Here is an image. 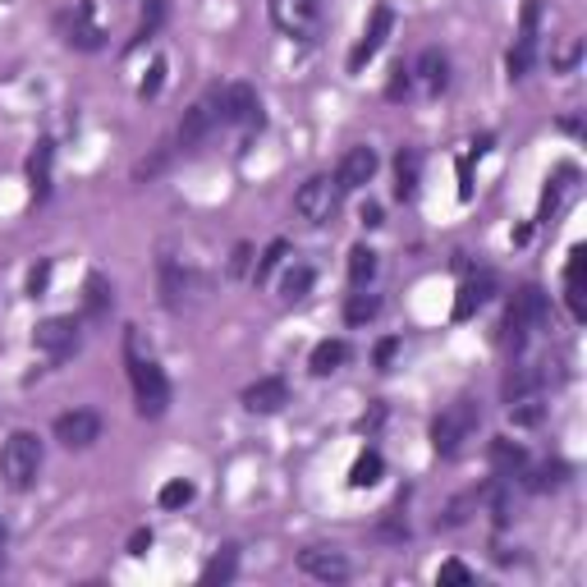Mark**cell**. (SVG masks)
I'll list each match as a JSON object with an SVG mask.
<instances>
[{
	"label": "cell",
	"mask_w": 587,
	"mask_h": 587,
	"mask_svg": "<svg viewBox=\"0 0 587 587\" xmlns=\"http://www.w3.org/2000/svg\"><path fill=\"white\" fill-rule=\"evenodd\" d=\"M129 381H134V400L142 418H161L170 409V381L151 358L138 354V335L129 331Z\"/></svg>",
	"instance_id": "6da1fadb"
},
{
	"label": "cell",
	"mask_w": 587,
	"mask_h": 587,
	"mask_svg": "<svg viewBox=\"0 0 587 587\" xmlns=\"http://www.w3.org/2000/svg\"><path fill=\"white\" fill-rule=\"evenodd\" d=\"M42 473V441L32 432H14L5 445H0V478H5L14 491H28Z\"/></svg>",
	"instance_id": "7a4b0ae2"
},
{
	"label": "cell",
	"mask_w": 587,
	"mask_h": 587,
	"mask_svg": "<svg viewBox=\"0 0 587 587\" xmlns=\"http://www.w3.org/2000/svg\"><path fill=\"white\" fill-rule=\"evenodd\" d=\"M546 317H551V303H546V294L537 285H523L514 298H510V312H505V340H510L514 349L546 326Z\"/></svg>",
	"instance_id": "3957f363"
},
{
	"label": "cell",
	"mask_w": 587,
	"mask_h": 587,
	"mask_svg": "<svg viewBox=\"0 0 587 587\" xmlns=\"http://www.w3.org/2000/svg\"><path fill=\"white\" fill-rule=\"evenodd\" d=\"M478 422H482V409L473 400H454L436 422H432V450L436 454H459V445L478 432Z\"/></svg>",
	"instance_id": "277c9868"
},
{
	"label": "cell",
	"mask_w": 587,
	"mask_h": 587,
	"mask_svg": "<svg viewBox=\"0 0 587 587\" xmlns=\"http://www.w3.org/2000/svg\"><path fill=\"white\" fill-rule=\"evenodd\" d=\"M211 101H216V120H225V125L262 129V120H266V115H262V97L248 83H229V88L211 92Z\"/></svg>",
	"instance_id": "5b68a950"
},
{
	"label": "cell",
	"mask_w": 587,
	"mask_h": 587,
	"mask_svg": "<svg viewBox=\"0 0 587 587\" xmlns=\"http://www.w3.org/2000/svg\"><path fill=\"white\" fill-rule=\"evenodd\" d=\"M271 23H276L285 37L312 42L317 28H322V0H271Z\"/></svg>",
	"instance_id": "8992f818"
},
{
	"label": "cell",
	"mask_w": 587,
	"mask_h": 587,
	"mask_svg": "<svg viewBox=\"0 0 587 587\" xmlns=\"http://www.w3.org/2000/svg\"><path fill=\"white\" fill-rule=\"evenodd\" d=\"M340 207V184L331 175H312L298 193H294V211L307 220V225H326Z\"/></svg>",
	"instance_id": "52a82bcc"
},
{
	"label": "cell",
	"mask_w": 587,
	"mask_h": 587,
	"mask_svg": "<svg viewBox=\"0 0 587 587\" xmlns=\"http://www.w3.org/2000/svg\"><path fill=\"white\" fill-rule=\"evenodd\" d=\"M537 19H541V5L537 0H523V14H519V37L510 47V60H505V69H510V78H523L537 60Z\"/></svg>",
	"instance_id": "ba28073f"
},
{
	"label": "cell",
	"mask_w": 587,
	"mask_h": 587,
	"mask_svg": "<svg viewBox=\"0 0 587 587\" xmlns=\"http://www.w3.org/2000/svg\"><path fill=\"white\" fill-rule=\"evenodd\" d=\"M56 441L65 450H88L92 441H101V418L92 409H73L56 418Z\"/></svg>",
	"instance_id": "9c48e42d"
},
{
	"label": "cell",
	"mask_w": 587,
	"mask_h": 587,
	"mask_svg": "<svg viewBox=\"0 0 587 587\" xmlns=\"http://www.w3.org/2000/svg\"><path fill=\"white\" fill-rule=\"evenodd\" d=\"M32 344L42 349L47 358H69L73 349H78V322H73V317H47V322H37Z\"/></svg>",
	"instance_id": "30bf717a"
},
{
	"label": "cell",
	"mask_w": 587,
	"mask_h": 587,
	"mask_svg": "<svg viewBox=\"0 0 587 587\" xmlns=\"http://www.w3.org/2000/svg\"><path fill=\"white\" fill-rule=\"evenodd\" d=\"M390 28H395V14H390V5H376L372 10V19H367V28H363V37H358V47L349 51V69H363L381 47H385V37H390Z\"/></svg>",
	"instance_id": "8fae6325"
},
{
	"label": "cell",
	"mask_w": 587,
	"mask_h": 587,
	"mask_svg": "<svg viewBox=\"0 0 587 587\" xmlns=\"http://www.w3.org/2000/svg\"><path fill=\"white\" fill-rule=\"evenodd\" d=\"M376 166H381V156H376L372 147H349V151L340 156V170H335V184H340V193H354V188L372 184Z\"/></svg>",
	"instance_id": "7c38bea8"
},
{
	"label": "cell",
	"mask_w": 587,
	"mask_h": 587,
	"mask_svg": "<svg viewBox=\"0 0 587 587\" xmlns=\"http://www.w3.org/2000/svg\"><path fill=\"white\" fill-rule=\"evenodd\" d=\"M298 569L307 578H317V583H344L349 578V560L340 551H331V546H307V551L298 556Z\"/></svg>",
	"instance_id": "4fadbf2b"
},
{
	"label": "cell",
	"mask_w": 587,
	"mask_h": 587,
	"mask_svg": "<svg viewBox=\"0 0 587 587\" xmlns=\"http://www.w3.org/2000/svg\"><path fill=\"white\" fill-rule=\"evenodd\" d=\"M285 404H289L285 376H262V381H253V385L244 390V409H248V413H281Z\"/></svg>",
	"instance_id": "5bb4252c"
},
{
	"label": "cell",
	"mask_w": 587,
	"mask_h": 587,
	"mask_svg": "<svg viewBox=\"0 0 587 587\" xmlns=\"http://www.w3.org/2000/svg\"><path fill=\"white\" fill-rule=\"evenodd\" d=\"M69 47H78V51H101L106 47V32L92 23V0H78L73 5V14H69V37H65Z\"/></svg>",
	"instance_id": "9a60e30c"
},
{
	"label": "cell",
	"mask_w": 587,
	"mask_h": 587,
	"mask_svg": "<svg viewBox=\"0 0 587 587\" xmlns=\"http://www.w3.org/2000/svg\"><path fill=\"white\" fill-rule=\"evenodd\" d=\"M211 125H216V101L207 97V101H198V106H188L184 110V120H179V147L184 151H193V147H198L207 134H211Z\"/></svg>",
	"instance_id": "2e32d148"
},
{
	"label": "cell",
	"mask_w": 587,
	"mask_h": 587,
	"mask_svg": "<svg viewBox=\"0 0 587 587\" xmlns=\"http://www.w3.org/2000/svg\"><path fill=\"white\" fill-rule=\"evenodd\" d=\"M583 276H587V253H583V244L569 253V266H565V303H569V312H574V322H587V303H583V294H587V285H583Z\"/></svg>",
	"instance_id": "e0dca14e"
},
{
	"label": "cell",
	"mask_w": 587,
	"mask_h": 587,
	"mask_svg": "<svg viewBox=\"0 0 587 587\" xmlns=\"http://www.w3.org/2000/svg\"><path fill=\"white\" fill-rule=\"evenodd\" d=\"M51 170H56V142L42 138L32 147V156H28V184H32L37 198H47V193H51Z\"/></svg>",
	"instance_id": "ac0fdd59"
},
{
	"label": "cell",
	"mask_w": 587,
	"mask_h": 587,
	"mask_svg": "<svg viewBox=\"0 0 587 587\" xmlns=\"http://www.w3.org/2000/svg\"><path fill=\"white\" fill-rule=\"evenodd\" d=\"M491 468H496L500 482H505V478H519L523 468H528V450H523L519 441H510V436H496V441H491Z\"/></svg>",
	"instance_id": "d6986e66"
},
{
	"label": "cell",
	"mask_w": 587,
	"mask_h": 587,
	"mask_svg": "<svg viewBox=\"0 0 587 587\" xmlns=\"http://www.w3.org/2000/svg\"><path fill=\"white\" fill-rule=\"evenodd\" d=\"M491 289H496V281H491V276L463 281V289H459V298H454V322H468V317H473V312L491 298Z\"/></svg>",
	"instance_id": "ffe728a7"
},
{
	"label": "cell",
	"mask_w": 587,
	"mask_h": 587,
	"mask_svg": "<svg viewBox=\"0 0 587 587\" xmlns=\"http://www.w3.org/2000/svg\"><path fill=\"white\" fill-rule=\"evenodd\" d=\"M418 151L413 147H400V156H395V198L400 203H409L413 193H418Z\"/></svg>",
	"instance_id": "44dd1931"
},
{
	"label": "cell",
	"mask_w": 587,
	"mask_h": 587,
	"mask_svg": "<svg viewBox=\"0 0 587 587\" xmlns=\"http://www.w3.org/2000/svg\"><path fill=\"white\" fill-rule=\"evenodd\" d=\"M418 73H422V83H427V92H445V83H450V60L432 47V51H422V60H418Z\"/></svg>",
	"instance_id": "7402d4cb"
},
{
	"label": "cell",
	"mask_w": 587,
	"mask_h": 587,
	"mask_svg": "<svg viewBox=\"0 0 587 587\" xmlns=\"http://www.w3.org/2000/svg\"><path fill=\"white\" fill-rule=\"evenodd\" d=\"M574 179H578L574 166H560V170H556V179L546 184V193H541V220H551V216L560 211V203H565V193L574 188Z\"/></svg>",
	"instance_id": "603a6c76"
},
{
	"label": "cell",
	"mask_w": 587,
	"mask_h": 587,
	"mask_svg": "<svg viewBox=\"0 0 587 587\" xmlns=\"http://www.w3.org/2000/svg\"><path fill=\"white\" fill-rule=\"evenodd\" d=\"M344 358H349V344H344V340H322L317 349H312L307 367L317 372V376H331L335 367H344Z\"/></svg>",
	"instance_id": "cb8c5ba5"
},
{
	"label": "cell",
	"mask_w": 587,
	"mask_h": 587,
	"mask_svg": "<svg viewBox=\"0 0 587 587\" xmlns=\"http://www.w3.org/2000/svg\"><path fill=\"white\" fill-rule=\"evenodd\" d=\"M541 372L532 367V363H519V367H510V376H505V400H519V395H537L541 390Z\"/></svg>",
	"instance_id": "d4e9b609"
},
{
	"label": "cell",
	"mask_w": 587,
	"mask_h": 587,
	"mask_svg": "<svg viewBox=\"0 0 587 587\" xmlns=\"http://www.w3.org/2000/svg\"><path fill=\"white\" fill-rule=\"evenodd\" d=\"M381 473H385V459L376 454V450H363L358 459H354V468H349V487H376L381 482Z\"/></svg>",
	"instance_id": "484cf974"
},
{
	"label": "cell",
	"mask_w": 587,
	"mask_h": 587,
	"mask_svg": "<svg viewBox=\"0 0 587 587\" xmlns=\"http://www.w3.org/2000/svg\"><path fill=\"white\" fill-rule=\"evenodd\" d=\"M312 281H317V271H312L307 262H294V266L285 271V281H281V298H285V303H298V298H307Z\"/></svg>",
	"instance_id": "4316f807"
},
{
	"label": "cell",
	"mask_w": 587,
	"mask_h": 587,
	"mask_svg": "<svg viewBox=\"0 0 587 587\" xmlns=\"http://www.w3.org/2000/svg\"><path fill=\"white\" fill-rule=\"evenodd\" d=\"M83 307H88V317H106L110 312V281L101 276V271H92V276L83 281Z\"/></svg>",
	"instance_id": "83f0119b"
},
{
	"label": "cell",
	"mask_w": 587,
	"mask_h": 587,
	"mask_svg": "<svg viewBox=\"0 0 587 587\" xmlns=\"http://www.w3.org/2000/svg\"><path fill=\"white\" fill-rule=\"evenodd\" d=\"M234 574H239V546H220L203 569V583H229Z\"/></svg>",
	"instance_id": "f1b7e54d"
},
{
	"label": "cell",
	"mask_w": 587,
	"mask_h": 587,
	"mask_svg": "<svg viewBox=\"0 0 587 587\" xmlns=\"http://www.w3.org/2000/svg\"><path fill=\"white\" fill-rule=\"evenodd\" d=\"M376 312H381V298L358 285V294H349V303H344V322H349V326H367Z\"/></svg>",
	"instance_id": "f546056e"
},
{
	"label": "cell",
	"mask_w": 587,
	"mask_h": 587,
	"mask_svg": "<svg viewBox=\"0 0 587 587\" xmlns=\"http://www.w3.org/2000/svg\"><path fill=\"white\" fill-rule=\"evenodd\" d=\"M510 418H514V427H537V422L546 418V409H541V390H537V395H519V400H510Z\"/></svg>",
	"instance_id": "4dcf8cb0"
},
{
	"label": "cell",
	"mask_w": 587,
	"mask_h": 587,
	"mask_svg": "<svg viewBox=\"0 0 587 587\" xmlns=\"http://www.w3.org/2000/svg\"><path fill=\"white\" fill-rule=\"evenodd\" d=\"M376 276V253L367 248V244H358L354 253H349V281L354 285H367Z\"/></svg>",
	"instance_id": "1f68e13d"
},
{
	"label": "cell",
	"mask_w": 587,
	"mask_h": 587,
	"mask_svg": "<svg viewBox=\"0 0 587 587\" xmlns=\"http://www.w3.org/2000/svg\"><path fill=\"white\" fill-rule=\"evenodd\" d=\"M166 14H170V0H147L142 23H138V37H134V47H138V42H147V37H156V28L166 23Z\"/></svg>",
	"instance_id": "d6a6232c"
},
{
	"label": "cell",
	"mask_w": 587,
	"mask_h": 587,
	"mask_svg": "<svg viewBox=\"0 0 587 587\" xmlns=\"http://www.w3.org/2000/svg\"><path fill=\"white\" fill-rule=\"evenodd\" d=\"M193 496H198V487L184 482V478H175V482L161 487V496H156V500H161V510H184V505H193Z\"/></svg>",
	"instance_id": "836d02e7"
},
{
	"label": "cell",
	"mask_w": 587,
	"mask_h": 587,
	"mask_svg": "<svg viewBox=\"0 0 587 587\" xmlns=\"http://www.w3.org/2000/svg\"><path fill=\"white\" fill-rule=\"evenodd\" d=\"M578 60H583V42H578V37H565V42L556 47V56H551V69H556V73H569Z\"/></svg>",
	"instance_id": "e575fe53"
},
{
	"label": "cell",
	"mask_w": 587,
	"mask_h": 587,
	"mask_svg": "<svg viewBox=\"0 0 587 587\" xmlns=\"http://www.w3.org/2000/svg\"><path fill=\"white\" fill-rule=\"evenodd\" d=\"M565 478H569V463H560V459H556V463H541L537 478H532V491H551V487H560Z\"/></svg>",
	"instance_id": "d590c367"
},
{
	"label": "cell",
	"mask_w": 587,
	"mask_h": 587,
	"mask_svg": "<svg viewBox=\"0 0 587 587\" xmlns=\"http://www.w3.org/2000/svg\"><path fill=\"white\" fill-rule=\"evenodd\" d=\"M285 253H289V244H285V239H276V244H271V248L262 253V262H257V271H253V281L262 285V281L271 276V271H276V266H281V257H285Z\"/></svg>",
	"instance_id": "8d00e7d4"
},
{
	"label": "cell",
	"mask_w": 587,
	"mask_h": 587,
	"mask_svg": "<svg viewBox=\"0 0 587 587\" xmlns=\"http://www.w3.org/2000/svg\"><path fill=\"white\" fill-rule=\"evenodd\" d=\"M161 88H166V60H156V65L147 69V78L138 83V97L151 101V97H161Z\"/></svg>",
	"instance_id": "74e56055"
},
{
	"label": "cell",
	"mask_w": 587,
	"mask_h": 587,
	"mask_svg": "<svg viewBox=\"0 0 587 587\" xmlns=\"http://www.w3.org/2000/svg\"><path fill=\"white\" fill-rule=\"evenodd\" d=\"M47 289H51V262H37L28 271V298H42Z\"/></svg>",
	"instance_id": "f35d334b"
},
{
	"label": "cell",
	"mask_w": 587,
	"mask_h": 587,
	"mask_svg": "<svg viewBox=\"0 0 587 587\" xmlns=\"http://www.w3.org/2000/svg\"><path fill=\"white\" fill-rule=\"evenodd\" d=\"M436 583H454V587H468V583H473V569H468V565H459V560H445V565L436 569Z\"/></svg>",
	"instance_id": "ab89813d"
},
{
	"label": "cell",
	"mask_w": 587,
	"mask_h": 587,
	"mask_svg": "<svg viewBox=\"0 0 587 587\" xmlns=\"http://www.w3.org/2000/svg\"><path fill=\"white\" fill-rule=\"evenodd\" d=\"M473 161H478L473 151H468L463 161H459V198H473Z\"/></svg>",
	"instance_id": "60d3db41"
},
{
	"label": "cell",
	"mask_w": 587,
	"mask_h": 587,
	"mask_svg": "<svg viewBox=\"0 0 587 587\" xmlns=\"http://www.w3.org/2000/svg\"><path fill=\"white\" fill-rule=\"evenodd\" d=\"M404 92H409V69L395 65V69H390V88H385V97H390V101H400Z\"/></svg>",
	"instance_id": "b9f144b4"
},
{
	"label": "cell",
	"mask_w": 587,
	"mask_h": 587,
	"mask_svg": "<svg viewBox=\"0 0 587 587\" xmlns=\"http://www.w3.org/2000/svg\"><path fill=\"white\" fill-rule=\"evenodd\" d=\"M248 257H253V248H248V244L234 248V257H229V276H248Z\"/></svg>",
	"instance_id": "7bdbcfd3"
},
{
	"label": "cell",
	"mask_w": 587,
	"mask_h": 587,
	"mask_svg": "<svg viewBox=\"0 0 587 587\" xmlns=\"http://www.w3.org/2000/svg\"><path fill=\"white\" fill-rule=\"evenodd\" d=\"M147 551H151V528H138L129 537V556H147Z\"/></svg>",
	"instance_id": "ee69618b"
},
{
	"label": "cell",
	"mask_w": 587,
	"mask_h": 587,
	"mask_svg": "<svg viewBox=\"0 0 587 587\" xmlns=\"http://www.w3.org/2000/svg\"><path fill=\"white\" fill-rule=\"evenodd\" d=\"M400 354V340H381V349H376V367H390V358Z\"/></svg>",
	"instance_id": "f6af8a7d"
},
{
	"label": "cell",
	"mask_w": 587,
	"mask_h": 587,
	"mask_svg": "<svg viewBox=\"0 0 587 587\" xmlns=\"http://www.w3.org/2000/svg\"><path fill=\"white\" fill-rule=\"evenodd\" d=\"M363 225H367V229H376V225H381V207H376V203H367V207H363Z\"/></svg>",
	"instance_id": "bcb514c9"
},
{
	"label": "cell",
	"mask_w": 587,
	"mask_h": 587,
	"mask_svg": "<svg viewBox=\"0 0 587 587\" xmlns=\"http://www.w3.org/2000/svg\"><path fill=\"white\" fill-rule=\"evenodd\" d=\"M0 541H5V528H0Z\"/></svg>",
	"instance_id": "7dc6e473"
}]
</instances>
